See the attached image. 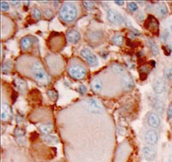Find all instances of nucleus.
<instances>
[{
  "instance_id": "a211bd4d",
  "label": "nucleus",
  "mask_w": 172,
  "mask_h": 162,
  "mask_svg": "<svg viewBox=\"0 0 172 162\" xmlns=\"http://www.w3.org/2000/svg\"><path fill=\"white\" fill-rule=\"evenodd\" d=\"M91 88L96 92H99L102 89V81L99 78H95L91 81Z\"/></svg>"
},
{
  "instance_id": "4c0bfd02",
  "label": "nucleus",
  "mask_w": 172,
  "mask_h": 162,
  "mask_svg": "<svg viewBox=\"0 0 172 162\" xmlns=\"http://www.w3.org/2000/svg\"><path fill=\"white\" fill-rule=\"evenodd\" d=\"M168 37H169V31H164L163 34L162 35V37H161V39L163 40V42H166Z\"/></svg>"
},
{
  "instance_id": "20e7f679",
  "label": "nucleus",
  "mask_w": 172,
  "mask_h": 162,
  "mask_svg": "<svg viewBox=\"0 0 172 162\" xmlns=\"http://www.w3.org/2000/svg\"><path fill=\"white\" fill-rule=\"evenodd\" d=\"M86 69L79 65H72L68 68L69 75L75 79H82L86 75Z\"/></svg>"
},
{
  "instance_id": "ddd939ff",
  "label": "nucleus",
  "mask_w": 172,
  "mask_h": 162,
  "mask_svg": "<svg viewBox=\"0 0 172 162\" xmlns=\"http://www.w3.org/2000/svg\"><path fill=\"white\" fill-rule=\"evenodd\" d=\"M35 41H36V39L33 36H25L21 40V42H20L21 48H23V50H27V49H29L32 47V45Z\"/></svg>"
},
{
  "instance_id": "393cba45",
  "label": "nucleus",
  "mask_w": 172,
  "mask_h": 162,
  "mask_svg": "<svg viewBox=\"0 0 172 162\" xmlns=\"http://www.w3.org/2000/svg\"><path fill=\"white\" fill-rule=\"evenodd\" d=\"M112 70L115 72V73L117 74H120V73H123L124 72V68L122 66H120V64L115 63L112 65Z\"/></svg>"
},
{
  "instance_id": "1a4fd4ad",
  "label": "nucleus",
  "mask_w": 172,
  "mask_h": 162,
  "mask_svg": "<svg viewBox=\"0 0 172 162\" xmlns=\"http://www.w3.org/2000/svg\"><path fill=\"white\" fill-rule=\"evenodd\" d=\"M147 123L150 127H152L153 129H157L160 126L161 123V120L160 117L158 115V113L155 112H150L147 116Z\"/></svg>"
},
{
  "instance_id": "423d86ee",
  "label": "nucleus",
  "mask_w": 172,
  "mask_h": 162,
  "mask_svg": "<svg viewBox=\"0 0 172 162\" xmlns=\"http://www.w3.org/2000/svg\"><path fill=\"white\" fill-rule=\"evenodd\" d=\"M145 142L148 144L149 146H154L158 143V134L154 129H149L147 130L145 135H144Z\"/></svg>"
},
{
  "instance_id": "f704fd0d",
  "label": "nucleus",
  "mask_w": 172,
  "mask_h": 162,
  "mask_svg": "<svg viewBox=\"0 0 172 162\" xmlns=\"http://www.w3.org/2000/svg\"><path fill=\"white\" fill-rule=\"evenodd\" d=\"M44 15H45V17H46V18L49 19V18L52 17V16H53V11L50 10V9H47V10H45V11H44Z\"/></svg>"
},
{
  "instance_id": "37998d69",
  "label": "nucleus",
  "mask_w": 172,
  "mask_h": 162,
  "mask_svg": "<svg viewBox=\"0 0 172 162\" xmlns=\"http://www.w3.org/2000/svg\"><path fill=\"white\" fill-rule=\"evenodd\" d=\"M116 5H124V1H115V2Z\"/></svg>"
},
{
  "instance_id": "6e6552de",
  "label": "nucleus",
  "mask_w": 172,
  "mask_h": 162,
  "mask_svg": "<svg viewBox=\"0 0 172 162\" xmlns=\"http://www.w3.org/2000/svg\"><path fill=\"white\" fill-rule=\"evenodd\" d=\"M153 90L157 94H162L166 91V83L162 77H158L154 80Z\"/></svg>"
},
{
  "instance_id": "bb28decb",
  "label": "nucleus",
  "mask_w": 172,
  "mask_h": 162,
  "mask_svg": "<svg viewBox=\"0 0 172 162\" xmlns=\"http://www.w3.org/2000/svg\"><path fill=\"white\" fill-rule=\"evenodd\" d=\"M149 72V67L143 66V67H140V79H145V78L147 76V73Z\"/></svg>"
},
{
  "instance_id": "c85d7f7f",
  "label": "nucleus",
  "mask_w": 172,
  "mask_h": 162,
  "mask_svg": "<svg viewBox=\"0 0 172 162\" xmlns=\"http://www.w3.org/2000/svg\"><path fill=\"white\" fill-rule=\"evenodd\" d=\"M14 134L15 135L17 136V137L24 136V135H25V130H24L23 129H22V128H20V127H17V128L15 129Z\"/></svg>"
},
{
  "instance_id": "412c9836",
  "label": "nucleus",
  "mask_w": 172,
  "mask_h": 162,
  "mask_svg": "<svg viewBox=\"0 0 172 162\" xmlns=\"http://www.w3.org/2000/svg\"><path fill=\"white\" fill-rule=\"evenodd\" d=\"M38 129L41 133L48 134L53 129V125L52 123H46V124H40L38 125Z\"/></svg>"
},
{
  "instance_id": "2f4dec72",
  "label": "nucleus",
  "mask_w": 172,
  "mask_h": 162,
  "mask_svg": "<svg viewBox=\"0 0 172 162\" xmlns=\"http://www.w3.org/2000/svg\"><path fill=\"white\" fill-rule=\"evenodd\" d=\"M83 5H84V7L85 8L86 10H93V8H94V4L92 2H89V1H84Z\"/></svg>"
},
{
  "instance_id": "7c9ffc66",
  "label": "nucleus",
  "mask_w": 172,
  "mask_h": 162,
  "mask_svg": "<svg viewBox=\"0 0 172 162\" xmlns=\"http://www.w3.org/2000/svg\"><path fill=\"white\" fill-rule=\"evenodd\" d=\"M163 75L168 79H172V67L170 68H166L163 71Z\"/></svg>"
},
{
  "instance_id": "dca6fc26",
  "label": "nucleus",
  "mask_w": 172,
  "mask_h": 162,
  "mask_svg": "<svg viewBox=\"0 0 172 162\" xmlns=\"http://www.w3.org/2000/svg\"><path fill=\"white\" fill-rule=\"evenodd\" d=\"M15 82V86L16 87V89L18 90L19 92L21 93H25L27 91V89H28V85L26 83V81L23 80L21 79H16L14 80Z\"/></svg>"
},
{
  "instance_id": "72a5a7b5",
  "label": "nucleus",
  "mask_w": 172,
  "mask_h": 162,
  "mask_svg": "<svg viewBox=\"0 0 172 162\" xmlns=\"http://www.w3.org/2000/svg\"><path fill=\"white\" fill-rule=\"evenodd\" d=\"M126 24H127V26L128 27L129 29H131V30H132V31H133L134 33H135V35H139V32L138 31V30H137V29H135L134 28H133V25H132V24H131V23H130L129 21H127H127H126Z\"/></svg>"
},
{
  "instance_id": "aec40b11",
  "label": "nucleus",
  "mask_w": 172,
  "mask_h": 162,
  "mask_svg": "<svg viewBox=\"0 0 172 162\" xmlns=\"http://www.w3.org/2000/svg\"><path fill=\"white\" fill-rule=\"evenodd\" d=\"M42 140L44 142L49 145H53V144H58L59 143V139L54 136V135H48V134H45L42 136Z\"/></svg>"
},
{
  "instance_id": "f8f14e48",
  "label": "nucleus",
  "mask_w": 172,
  "mask_h": 162,
  "mask_svg": "<svg viewBox=\"0 0 172 162\" xmlns=\"http://www.w3.org/2000/svg\"><path fill=\"white\" fill-rule=\"evenodd\" d=\"M66 38L67 41L69 42L75 44V43L78 42L81 39V35L78 31H77L75 29H71L69 31H67L66 33Z\"/></svg>"
},
{
  "instance_id": "6ab92c4d",
  "label": "nucleus",
  "mask_w": 172,
  "mask_h": 162,
  "mask_svg": "<svg viewBox=\"0 0 172 162\" xmlns=\"http://www.w3.org/2000/svg\"><path fill=\"white\" fill-rule=\"evenodd\" d=\"M147 45H148L149 48H150V51L152 53V55L154 56H157L159 53V50H158V46L157 44L155 43V42L152 40V39H149L147 40Z\"/></svg>"
},
{
  "instance_id": "f257e3e1",
  "label": "nucleus",
  "mask_w": 172,
  "mask_h": 162,
  "mask_svg": "<svg viewBox=\"0 0 172 162\" xmlns=\"http://www.w3.org/2000/svg\"><path fill=\"white\" fill-rule=\"evenodd\" d=\"M31 72H32V74H33L34 79L38 84L41 85V86H47L49 83V81H50L49 75L47 73V72L45 71L41 62H34L31 67Z\"/></svg>"
},
{
  "instance_id": "cd10ccee",
  "label": "nucleus",
  "mask_w": 172,
  "mask_h": 162,
  "mask_svg": "<svg viewBox=\"0 0 172 162\" xmlns=\"http://www.w3.org/2000/svg\"><path fill=\"white\" fill-rule=\"evenodd\" d=\"M138 7L139 6L137 5V3H135V2H129L127 4V10L131 12H135L136 10H138Z\"/></svg>"
},
{
  "instance_id": "7ed1b4c3",
  "label": "nucleus",
  "mask_w": 172,
  "mask_h": 162,
  "mask_svg": "<svg viewBox=\"0 0 172 162\" xmlns=\"http://www.w3.org/2000/svg\"><path fill=\"white\" fill-rule=\"evenodd\" d=\"M84 106L86 110L94 114H99L103 111V106L95 98H88L84 101Z\"/></svg>"
},
{
  "instance_id": "9b49d317",
  "label": "nucleus",
  "mask_w": 172,
  "mask_h": 162,
  "mask_svg": "<svg viewBox=\"0 0 172 162\" xmlns=\"http://www.w3.org/2000/svg\"><path fill=\"white\" fill-rule=\"evenodd\" d=\"M145 28L147 29H149V30H152L153 32H155V31L158 32L159 24H158V20L156 19L154 17H152V16H149L148 18L146 20V22H145Z\"/></svg>"
},
{
  "instance_id": "c756f323",
  "label": "nucleus",
  "mask_w": 172,
  "mask_h": 162,
  "mask_svg": "<svg viewBox=\"0 0 172 162\" xmlns=\"http://www.w3.org/2000/svg\"><path fill=\"white\" fill-rule=\"evenodd\" d=\"M33 17L36 20H40L41 18V11L38 8H34L33 9Z\"/></svg>"
},
{
  "instance_id": "473e14b6",
  "label": "nucleus",
  "mask_w": 172,
  "mask_h": 162,
  "mask_svg": "<svg viewBox=\"0 0 172 162\" xmlns=\"http://www.w3.org/2000/svg\"><path fill=\"white\" fill-rule=\"evenodd\" d=\"M0 5H1V10L2 11H7V10L10 9V5L5 1H1Z\"/></svg>"
},
{
  "instance_id": "9d476101",
  "label": "nucleus",
  "mask_w": 172,
  "mask_h": 162,
  "mask_svg": "<svg viewBox=\"0 0 172 162\" xmlns=\"http://www.w3.org/2000/svg\"><path fill=\"white\" fill-rule=\"evenodd\" d=\"M143 155L148 161H152L156 158V151L152 146H145L143 148Z\"/></svg>"
},
{
  "instance_id": "ea45409f",
  "label": "nucleus",
  "mask_w": 172,
  "mask_h": 162,
  "mask_svg": "<svg viewBox=\"0 0 172 162\" xmlns=\"http://www.w3.org/2000/svg\"><path fill=\"white\" fill-rule=\"evenodd\" d=\"M168 29H169L168 31L171 34V35H172V22L171 21H170V22L168 23Z\"/></svg>"
},
{
  "instance_id": "79ce46f5",
  "label": "nucleus",
  "mask_w": 172,
  "mask_h": 162,
  "mask_svg": "<svg viewBox=\"0 0 172 162\" xmlns=\"http://www.w3.org/2000/svg\"><path fill=\"white\" fill-rule=\"evenodd\" d=\"M127 66H128V67H130V68H133L134 67H135L134 63H131L130 61H127Z\"/></svg>"
},
{
  "instance_id": "c9c22d12",
  "label": "nucleus",
  "mask_w": 172,
  "mask_h": 162,
  "mask_svg": "<svg viewBox=\"0 0 172 162\" xmlns=\"http://www.w3.org/2000/svg\"><path fill=\"white\" fill-rule=\"evenodd\" d=\"M86 91H87V89H86L85 86H83V85L79 86V87H78V92H79L80 94L84 95V94L86 92Z\"/></svg>"
},
{
  "instance_id": "a878e982",
  "label": "nucleus",
  "mask_w": 172,
  "mask_h": 162,
  "mask_svg": "<svg viewBox=\"0 0 172 162\" xmlns=\"http://www.w3.org/2000/svg\"><path fill=\"white\" fill-rule=\"evenodd\" d=\"M47 94H48V98H49L51 100H57V98H59V94H58V92L55 91L54 89L48 90Z\"/></svg>"
},
{
  "instance_id": "a19ab883",
  "label": "nucleus",
  "mask_w": 172,
  "mask_h": 162,
  "mask_svg": "<svg viewBox=\"0 0 172 162\" xmlns=\"http://www.w3.org/2000/svg\"><path fill=\"white\" fill-rule=\"evenodd\" d=\"M20 4V1H10V5H18Z\"/></svg>"
},
{
  "instance_id": "f03ea898",
  "label": "nucleus",
  "mask_w": 172,
  "mask_h": 162,
  "mask_svg": "<svg viewBox=\"0 0 172 162\" xmlns=\"http://www.w3.org/2000/svg\"><path fill=\"white\" fill-rule=\"evenodd\" d=\"M77 16V9L76 5L72 3H66L59 10V17L65 22H72Z\"/></svg>"
},
{
  "instance_id": "a18cd8bd",
  "label": "nucleus",
  "mask_w": 172,
  "mask_h": 162,
  "mask_svg": "<svg viewBox=\"0 0 172 162\" xmlns=\"http://www.w3.org/2000/svg\"><path fill=\"white\" fill-rule=\"evenodd\" d=\"M168 47L170 48V50H171V53H172V42L169 43V46H168Z\"/></svg>"
},
{
  "instance_id": "58836bf2",
  "label": "nucleus",
  "mask_w": 172,
  "mask_h": 162,
  "mask_svg": "<svg viewBox=\"0 0 172 162\" xmlns=\"http://www.w3.org/2000/svg\"><path fill=\"white\" fill-rule=\"evenodd\" d=\"M164 53H165V55H170V53H171V50H170V48H169V47H165L164 48Z\"/></svg>"
},
{
  "instance_id": "f3484780",
  "label": "nucleus",
  "mask_w": 172,
  "mask_h": 162,
  "mask_svg": "<svg viewBox=\"0 0 172 162\" xmlns=\"http://www.w3.org/2000/svg\"><path fill=\"white\" fill-rule=\"evenodd\" d=\"M123 86L127 90H131L134 87V81L129 74H126L123 77Z\"/></svg>"
},
{
  "instance_id": "e433bc0d",
  "label": "nucleus",
  "mask_w": 172,
  "mask_h": 162,
  "mask_svg": "<svg viewBox=\"0 0 172 162\" xmlns=\"http://www.w3.org/2000/svg\"><path fill=\"white\" fill-rule=\"evenodd\" d=\"M167 117L168 119H172V105H170L167 110Z\"/></svg>"
},
{
  "instance_id": "b1692460",
  "label": "nucleus",
  "mask_w": 172,
  "mask_h": 162,
  "mask_svg": "<svg viewBox=\"0 0 172 162\" xmlns=\"http://www.w3.org/2000/svg\"><path fill=\"white\" fill-rule=\"evenodd\" d=\"M12 67V62L8 61L5 62L3 65H2V72L5 73V74H8L10 72V69Z\"/></svg>"
},
{
  "instance_id": "5701e85b",
  "label": "nucleus",
  "mask_w": 172,
  "mask_h": 162,
  "mask_svg": "<svg viewBox=\"0 0 172 162\" xmlns=\"http://www.w3.org/2000/svg\"><path fill=\"white\" fill-rule=\"evenodd\" d=\"M157 12L160 17H164L166 16L168 13V9L167 6L164 5V4H161V5H158L157 7Z\"/></svg>"
},
{
  "instance_id": "2eb2a0df",
  "label": "nucleus",
  "mask_w": 172,
  "mask_h": 162,
  "mask_svg": "<svg viewBox=\"0 0 172 162\" xmlns=\"http://www.w3.org/2000/svg\"><path fill=\"white\" fill-rule=\"evenodd\" d=\"M153 107L156 110V112L158 113V114H163L164 112V110H165V105L164 103L163 102L160 98H155L154 99V102H153Z\"/></svg>"
},
{
  "instance_id": "4be33fe9",
  "label": "nucleus",
  "mask_w": 172,
  "mask_h": 162,
  "mask_svg": "<svg viewBox=\"0 0 172 162\" xmlns=\"http://www.w3.org/2000/svg\"><path fill=\"white\" fill-rule=\"evenodd\" d=\"M111 41H112V42L117 46H122V44L124 42V36L120 34H117L112 37Z\"/></svg>"
},
{
  "instance_id": "4468645a",
  "label": "nucleus",
  "mask_w": 172,
  "mask_h": 162,
  "mask_svg": "<svg viewBox=\"0 0 172 162\" xmlns=\"http://www.w3.org/2000/svg\"><path fill=\"white\" fill-rule=\"evenodd\" d=\"M11 108L10 107V105L7 104H3L2 105V110H1V119L2 121H7L10 117H11Z\"/></svg>"
},
{
  "instance_id": "39448f33",
  "label": "nucleus",
  "mask_w": 172,
  "mask_h": 162,
  "mask_svg": "<svg viewBox=\"0 0 172 162\" xmlns=\"http://www.w3.org/2000/svg\"><path fill=\"white\" fill-rule=\"evenodd\" d=\"M80 54H81L82 57L85 60L87 63L91 67H96V66H98V59H97V57L93 53V52L91 51L90 48H83L81 50V52H80Z\"/></svg>"
},
{
  "instance_id": "0eeeda50",
  "label": "nucleus",
  "mask_w": 172,
  "mask_h": 162,
  "mask_svg": "<svg viewBox=\"0 0 172 162\" xmlns=\"http://www.w3.org/2000/svg\"><path fill=\"white\" fill-rule=\"evenodd\" d=\"M107 18L109 23L113 24H120L124 22L123 17L116 10L113 9H109L107 11Z\"/></svg>"
},
{
  "instance_id": "c03bdc74",
  "label": "nucleus",
  "mask_w": 172,
  "mask_h": 162,
  "mask_svg": "<svg viewBox=\"0 0 172 162\" xmlns=\"http://www.w3.org/2000/svg\"><path fill=\"white\" fill-rule=\"evenodd\" d=\"M21 117H22V116H16V122H17V123H21V122L23 121V118H21Z\"/></svg>"
}]
</instances>
